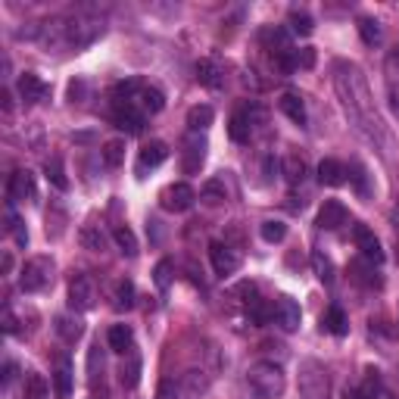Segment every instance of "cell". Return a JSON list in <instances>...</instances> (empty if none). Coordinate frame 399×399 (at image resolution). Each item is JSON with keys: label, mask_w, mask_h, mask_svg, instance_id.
I'll use <instances>...</instances> for the list:
<instances>
[{"label": "cell", "mask_w": 399, "mask_h": 399, "mask_svg": "<svg viewBox=\"0 0 399 399\" xmlns=\"http://www.w3.org/2000/svg\"><path fill=\"white\" fill-rule=\"evenodd\" d=\"M156 284H159V290H166L168 281H172V259H159L156 262Z\"/></svg>", "instance_id": "43"}, {"label": "cell", "mask_w": 399, "mask_h": 399, "mask_svg": "<svg viewBox=\"0 0 399 399\" xmlns=\"http://www.w3.org/2000/svg\"><path fill=\"white\" fill-rule=\"evenodd\" d=\"M106 343H109L112 353H122L125 355L131 349V343H134V334H131L128 324H112L109 334H106Z\"/></svg>", "instance_id": "20"}, {"label": "cell", "mask_w": 399, "mask_h": 399, "mask_svg": "<svg viewBox=\"0 0 399 399\" xmlns=\"http://www.w3.org/2000/svg\"><path fill=\"white\" fill-rule=\"evenodd\" d=\"M193 200H197V190H193L190 184H184V181H178V184H168L166 190L159 193L162 209H168V212H184V209H190Z\"/></svg>", "instance_id": "7"}, {"label": "cell", "mask_w": 399, "mask_h": 399, "mask_svg": "<svg viewBox=\"0 0 399 399\" xmlns=\"http://www.w3.org/2000/svg\"><path fill=\"white\" fill-rule=\"evenodd\" d=\"M212 118H215L212 106H206V103L190 106V109H187V128H190V131H206L212 125Z\"/></svg>", "instance_id": "25"}, {"label": "cell", "mask_w": 399, "mask_h": 399, "mask_svg": "<svg viewBox=\"0 0 399 399\" xmlns=\"http://www.w3.org/2000/svg\"><path fill=\"white\" fill-rule=\"evenodd\" d=\"M137 100H141V112H150V116H153V112H162V106H166V94L153 85H143L141 94H137Z\"/></svg>", "instance_id": "23"}, {"label": "cell", "mask_w": 399, "mask_h": 399, "mask_svg": "<svg viewBox=\"0 0 399 399\" xmlns=\"http://www.w3.org/2000/svg\"><path fill=\"white\" fill-rule=\"evenodd\" d=\"M0 103H3V112H12V97H10V91H0Z\"/></svg>", "instance_id": "47"}, {"label": "cell", "mask_w": 399, "mask_h": 399, "mask_svg": "<svg viewBox=\"0 0 399 399\" xmlns=\"http://www.w3.org/2000/svg\"><path fill=\"white\" fill-rule=\"evenodd\" d=\"M200 197L209 200V203H222V200H224V181H218V178L206 181L203 190H200Z\"/></svg>", "instance_id": "41"}, {"label": "cell", "mask_w": 399, "mask_h": 399, "mask_svg": "<svg viewBox=\"0 0 399 399\" xmlns=\"http://www.w3.org/2000/svg\"><path fill=\"white\" fill-rule=\"evenodd\" d=\"M12 378H16V362H6L3 365V384H10Z\"/></svg>", "instance_id": "46"}, {"label": "cell", "mask_w": 399, "mask_h": 399, "mask_svg": "<svg viewBox=\"0 0 399 399\" xmlns=\"http://www.w3.org/2000/svg\"><path fill=\"white\" fill-rule=\"evenodd\" d=\"M53 281V259L50 256H35L22 265V274H19V287L25 293H37Z\"/></svg>", "instance_id": "4"}, {"label": "cell", "mask_w": 399, "mask_h": 399, "mask_svg": "<svg viewBox=\"0 0 399 399\" xmlns=\"http://www.w3.org/2000/svg\"><path fill=\"white\" fill-rule=\"evenodd\" d=\"M44 175H47V181L56 187V190H69V178H66V172H62V162L60 159H47Z\"/></svg>", "instance_id": "37"}, {"label": "cell", "mask_w": 399, "mask_h": 399, "mask_svg": "<svg viewBox=\"0 0 399 399\" xmlns=\"http://www.w3.org/2000/svg\"><path fill=\"white\" fill-rule=\"evenodd\" d=\"M81 97H85V81H72V85H69V100H72V103H81Z\"/></svg>", "instance_id": "44"}, {"label": "cell", "mask_w": 399, "mask_h": 399, "mask_svg": "<svg viewBox=\"0 0 399 399\" xmlns=\"http://www.w3.org/2000/svg\"><path fill=\"white\" fill-rule=\"evenodd\" d=\"M287 25H290V31L293 35H312V28H315V22H312V16L309 12H303V10H290V16H287Z\"/></svg>", "instance_id": "35"}, {"label": "cell", "mask_w": 399, "mask_h": 399, "mask_svg": "<svg viewBox=\"0 0 399 399\" xmlns=\"http://www.w3.org/2000/svg\"><path fill=\"white\" fill-rule=\"evenodd\" d=\"M312 268H315V278L321 281V284H334V262H330L321 249L312 253Z\"/></svg>", "instance_id": "33"}, {"label": "cell", "mask_w": 399, "mask_h": 399, "mask_svg": "<svg viewBox=\"0 0 399 399\" xmlns=\"http://www.w3.org/2000/svg\"><path fill=\"white\" fill-rule=\"evenodd\" d=\"M359 35H362V41H365L368 47H374V44L380 41V22L371 19V16H362L359 19Z\"/></svg>", "instance_id": "38"}, {"label": "cell", "mask_w": 399, "mask_h": 399, "mask_svg": "<svg viewBox=\"0 0 399 399\" xmlns=\"http://www.w3.org/2000/svg\"><path fill=\"white\" fill-rule=\"evenodd\" d=\"M6 222H10V224H6V231H10V234H12V240H16L19 247H28V231H25L22 218H19L16 212L10 209V212H6Z\"/></svg>", "instance_id": "40"}, {"label": "cell", "mask_w": 399, "mask_h": 399, "mask_svg": "<svg viewBox=\"0 0 399 399\" xmlns=\"http://www.w3.org/2000/svg\"><path fill=\"white\" fill-rule=\"evenodd\" d=\"M166 156H168V147H166L162 141H150V143H143L141 156H137V178H143V175H147V168L162 166V162H166Z\"/></svg>", "instance_id": "12"}, {"label": "cell", "mask_w": 399, "mask_h": 399, "mask_svg": "<svg viewBox=\"0 0 399 399\" xmlns=\"http://www.w3.org/2000/svg\"><path fill=\"white\" fill-rule=\"evenodd\" d=\"M334 87H337V97H340L349 122L355 125V131H362L371 143L390 147L393 137H390V131H387L384 118H380L378 106H374L371 87H368L365 75H362L355 66H349V62H337L334 66Z\"/></svg>", "instance_id": "1"}, {"label": "cell", "mask_w": 399, "mask_h": 399, "mask_svg": "<svg viewBox=\"0 0 399 399\" xmlns=\"http://www.w3.org/2000/svg\"><path fill=\"white\" fill-rule=\"evenodd\" d=\"M318 181L328 187H340L343 181H346V166L337 159H321V166H318Z\"/></svg>", "instance_id": "18"}, {"label": "cell", "mask_w": 399, "mask_h": 399, "mask_svg": "<svg viewBox=\"0 0 399 399\" xmlns=\"http://www.w3.org/2000/svg\"><path fill=\"white\" fill-rule=\"evenodd\" d=\"M53 384H56V399H69V396H72V368H69V362H60Z\"/></svg>", "instance_id": "34"}, {"label": "cell", "mask_w": 399, "mask_h": 399, "mask_svg": "<svg viewBox=\"0 0 399 399\" xmlns=\"http://www.w3.org/2000/svg\"><path fill=\"white\" fill-rule=\"evenodd\" d=\"M10 272H12V256L3 253V274H10Z\"/></svg>", "instance_id": "49"}, {"label": "cell", "mask_w": 399, "mask_h": 399, "mask_svg": "<svg viewBox=\"0 0 399 399\" xmlns=\"http://www.w3.org/2000/svg\"><path fill=\"white\" fill-rule=\"evenodd\" d=\"M209 259H212L215 274H222V278H228V274H234L237 268H240V253H237L234 247H228V243H222V240L209 243Z\"/></svg>", "instance_id": "8"}, {"label": "cell", "mask_w": 399, "mask_h": 399, "mask_svg": "<svg viewBox=\"0 0 399 399\" xmlns=\"http://www.w3.org/2000/svg\"><path fill=\"white\" fill-rule=\"evenodd\" d=\"M249 128H253V122L247 118V112H234V116H231V125H228L231 141L247 143L249 141Z\"/></svg>", "instance_id": "30"}, {"label": "cell", "mask_w": 399, "mask_h": 399, "mask_svg": "<svg viewBox=\"0 0 399 399\" xmlns=\"http://www.w3.org/2000/svg\"><path fill=\"white\" fill-rule=\"evenodd\" d=\"M78 240L85 249H94V253H103L106 249V234L97 228V224H85V228L78 231Z\"/></svg>", "instance_id": "27"}, {"label": "cell", "mask_w": 399, "mask_h": 399, "mask_svg": "<svg viewBox=\"0 0 399 399\" xmlns=\"http://www.w3.org/2000/svg\"><path fill=\"white\" fill-rule=\"evenodd\" d=\"M315 47H299V50H293V62H296L299 69H315Z\"/></svg>", "instance_id": "42"}, {"label": "cell", "mask_w": 399, "mask_h": 399, "mask_svg": "<svg viewBox=\"0 0 399 399\" xmlns=\"http://www.w3.org/2000/svg\"><path fill=\"white\" fill-rule=\"evenodd\" d=\"M16 87H19V97H22L25 103H41V100L50 94V87L44 85L35 72H22V75H19V85Z\"/></svg>", "instance_id": "13"}, {"label": "cell", "mask_w": 399, "mask_h": 399, "mask_svg": "<svg viewBox=\"0 0 399 399\" xmlns=\"http://www.w3.org/2000/svg\"><path fill=\"white\" fill-rule=\"evenodd\" d=\"M22 396L25 399H47L50 396V384L41 371H28L25 374V384H22Z\"/></svg>", "instance_id": "19"}, {"label": "cell", "mask_w": 399, "mask_h": 399, "mask_svg": "<svg viewBox=\"0 0 399 399\" xmlns=\"http://www.w3.org/2000/svg\"><path fill=\"white\" fill-rule=\"evenodd\" d=\"M328 393H330L328 368L315 359L299 362V396L303 399H328Z\"/></svg>", "instance_id": "3"}, {"label": "cell", "mask_w": 399, "mask_h": 399, "mask_svg": "<svg viewBox=\"0 0 399 399\" xmlns=\"http://www.w3.org/2000/svg\"><path fill=\"white\" fill-rule=\"evenodd\" d=\"M262 41L268 44L272 53H293V50H290V35H287L284 28H265V31H262Z\"/></svg>", "instance_id": "28"}, {"label": "cell", "mask_w": 399, "mask_h": 399, "mask_svg": "<svg viewBox=\"0 0 399 399\" xmlns=\"http://www.w3.org/2000/svg\"><path fill=\"white\" fill-rule=\"evenodd\" d=\"M10 197L12 200H35L37 197L35 175H31L28 168H19V172L10 178Z\"/></svg>", "instance_id": "14"}, {"label": "cell", "mask_w": 399, "mask_h": 399, "mask_svg": "<svg viewBox=\"0 0 399 399\" xmlns=\"http://www.w3.org/2000/svg\"><path fill=\"white\" fill-rule=\"evenodd\" d=\"M53 328H56V334H60L66 343H75L81 334H85V324H81L78 318H72V315H60Z\"/></svg>", "instance_id": "26"}, {"label": "cell", "mask_w": 399, "mask_h": 399, "mask_svg": "<svg viewBox=\"0 0 399 399\" xmlns=\"http://www.w3.org/2000/svg\"><path fill=\"white\" fill-rule=\"evenodd\" d=\"M212 387V378L203 368H187L175 384V399H203Z\"/></svg>", "instance_id": "5"}, {"label": "cell", "mask_w": 399, "mask_h": 399, "mask_svg": "<svg viewBox=\"0 0 399 399\" xmlns=\"http://www.w3.org/2000/svg\"><path fill=\"white\" fill-rule=\"evenodd\" d=\"M100 156H103V166L106 168H118L125 162V141H106L103 150H100Z\"/></svg>", "instance_id": "29"}, {"label": "cell", "mask_w": 399, "mask_h": 399, "mask_svg": "<svg viewBox=\"0 0 399 399\" xmlns=\"http://www.w3.org/2000/svg\"><path fill=\"white\" fill-rule=\"evenodd\" d=\"M353 237H355V247H359L362 256H365V262H371V265H380V262H384V249H380V240L374 237V231H368L365 224H355Z\"/></svg>", "instance_id": "10"}, {"label": "cell", "mask_w": 399, "mask_h": 399, "mask_svg": "<svg viewBox=\"0 0 399 399\" xmlns=\"http://www.w3.org/2000/svg\"><path fill=\"white\" fill-rule=\"evenodd\" d=\"M97 299V290H94V281L87 274H75L69 281V309L72 312H87Z\"/></svg>", "instance_id": "6"}, {"label": "cell", "mask_w": 399, "mask_h": 399, "mask_svg": "<svg viewBox=\"0 0 399 399\" xmlns=\"http://www.w3.org/2000/svg\"><path fill=\"white\" fill-rule=\"evenodd\" d=\"M272 318L281 324V328L290 334V330L299 328V321H303V312H299V303L290 296H278L272 305Z\"/></svg>", "instance_id": "9"}, {"label": "cell", "mask_w": 399, "mask_h": 399, "mask_svg": "<svg viewBox=\"0 0 399 399\" xmlns=\"http://www.w3.org/2000/svg\"><path fill=\"white\" fill-rule=\"evenodd\" d=\"M203 159H206V141L203 137H193V141H187V150H184V172L187 175H193V172H200V166H203Z\"/></svg>", "instance_id": "24"}, {"label": "cell", "mask_w": 399, "mask_h": 399, "mask_svg": "<svg viewBox=\"0 0 399 399\" xmlns=\"http://www.w3.org/2000/svg\"><path fill=\"white\" fill-rule=\"evenodd\" d=\"M141 359H137V355H131L128 362H125L122 365V371H118V380H122V387L125 390H134L137 384H141Z\"/></svg>", "instance_id": "31"}, {"label": "cell", "mask_w": 399, "mask_h": 399, "mask_svg": "<svg viewBox=\"0 0 399 399\" xmlns=\"http://www.w3.org/2000/svg\"><path fill=\"white\" fill-rule=\"evenodd\" d=\"M197 81H200L203 87H209V91H218V87L224 85L222 66H218L215 60H200V62H197Z\"/></svg>", "instance_id": "15"}, {"label": "cell", "mask_w": 399, "mask_h": 399, "mask_svg": "<svg viewBox=\"0 0 399 399\" xmlns=\"http://www.w3.org/2000/svg\"><path fill=\"white\" fill-rule=\"evenodd\" d=\"M281 172H284V178L290 184H299L305 178V172H309V166H305V159L299 153H287L284 162H281Z\"/></svg>", "instance_id": "22"}, {"label": "cell", "mask_w": 399, "mask_h": 399, "mask_svg": "<svg viewBox=\"0 0 399 399\" xmlns=\"http://www.w3.org/2000/svg\"><path fill=\"white\" fill-rule=\"evenodd\" d=\"M343 399H365V393L355 390V387H346V390H343Z\"/></svg>", "instance_id": "48"}, {"label": "cell", "mask_w": 399, "mask_h": 399, "mask_svg": "<svg viewBox=\"0 0 399 399\" xmlns=\"http://www.w3.org/2000/svg\"><path fill=\"white\" fill-rule=\"evenodd\" d=\"M112 240L118 243V249H122L125 256H137V237H134V231H131L128 224H116Z\"/></svg>", "instance_id": "32"}, {"label": "cell", "mask_w": 399, "mask_h": 399, "mask_svg": "<svg viewBox=\"0 0 399 399\" xmlns=\"http://www.w3.org/2000/svg\"><path fill=\"white\" fill-rule=\"evenodd\" d=\"M346 218H349V212H346V206H343L340 200H324V206L318 209V228L337 231V228L346 224Z\"/></svg>", "instance_id": "11"}, {"label": "cell", "mask_w": 399, "mask_h": 399, "mask_svg": "<svg viewBox=\"0 0 399 399\" xmlns=\"http://www.w3.org/2000/svg\"><path fill=\"white\" fill-rule=\"evenodd\" d=\"M3 330H6V334H16V315H12L10 305L3 309Z\"/></svg>", "instance_id": "45"}, {"label": "cell", "mask_w": 399, "mask_h": 399, "mask_svg": "<svg viewBox=\"0 0 399 399\" xmlns=\"http://www.w3.org/2000/svg\"><path fill=\"white\" fill-rule=\"evenodd\" d=\"M259 234H262V240H265V243H281L287 237V224L278 222V218H268V222L259 224Z\"/></svg>", "instance_id": "36"}, {"label": "cell", "mask_w": 399, "mask_h": 399, "mask_svg": "<svg viewBox=\"0 0 399 399\" xmlns=\"http://www.w3.org/2000/svg\"><path fill=\"white\" fill-rule=\"evenodd\" d=\"M321 328L328 330V334H334V337H346V334H349V318H346V312H343L340 305H330V309L324 312V318H321Z\"/></svg>", "instance_id": "17"}, {"label": "cell", "mask_w": 399, "mask_h": 399, "mask_svg": "<svg viewBox=\"0 0 399 399\" xmlns=\"http://www.w3.org/2000/svg\"><path fill=\"white\" fill-rule=\"evenodd\" d=\"M116 125L128 134H137L143 128V112H137L134 103H116Z\"/></svg>", "instance_id": "16"}, {"label": "cell", "mask_w": 399, "mask_h": 399, "mask_svg": "<svg viewBox=\"0 0 399 399\" xmlns=\"http://www.w3.org/2000/svg\"><path fill=\"white\" fill-rule=\"evenodd\" d=\"M247 380L259 399H281L287 390V374H284V368L274 365V362H256V365L249 368Z\"/></svg>", "instance_id": "2"}, {"label": "cell", "mask_w": 399, "mask_h": 399, "mask_svg": "<svg viewBox=\"0 0 399 399\" xmlns=\"http://www.w3.org/2000/svg\"><path fill=\"white\" fill-rule=\"evenodd\" d=\"M116 309H131V305H134V284H131L128 278H122L116 284Z\"/></svg>", "instance_id": "39"}, {"label": "cell", "mask_w": 399, "mask_h": 399, "mask_svg": "<svg viewBox=\"0 0 399 399\" xmlns=\"http://www.w3.org/2000/svg\"><path fill=\"white\" fill-rule=\"evenodd\" d=\"M278 106H281V112H284L290 122L305 125V103H303V97H299V94H284V97L278 100Z\"/></svg>", "instance_id": "21"}]
</instances>
